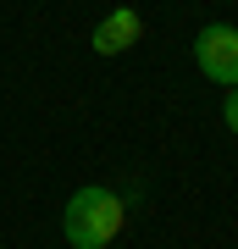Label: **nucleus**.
Wrapping results in <instances>:
<instances>
[{"mask_svg": "<svg viewBox=\"0 0 238 249\" xmlns=\"http://www.w3.org/2000/svg\"><path fill=\"white\" fill-rule=\"evenodd\" d=\"M122 222H128V205L116 199L106 183L78 188V194L67 199V211H61V232H67L72 249H106L116 232H122Z\"/></svg>", "mask_w": 238, "mask_h": 249, "instance_id": "nucleus-1", "label": "nucleus"}, {"mask_svg": "<svg viewBox=\"0 0 238 249\" xmlns=\"http://www.w3.org/2000/svg\"><path fill=\"white\" fill-rule=\"evenodd\" d=\"M194 67H200L211 83L238 89V28H233V22H211V28L194 34Z\"/></svg>", "mask_w": 238, "mask_h": 249, "instance_id": "nucleus-2", "label": "nucleus"}, {"mask_svg": "<svg viewBox=\"0 0 238 249\" xmlns=\"http://www.w3.org/2000/svg\"><path fill=\"white\" fill-rule=\"evenodd\" d=\"M144 39V17L133 6H116V11H106V17L94 22V34H89V45H94V55H122V50H133Z\"/></svg>", "mask_w": 238, "mask_h": 249, "instance_id": "nucleus-3", "label": "nucleus"}, {"mask_svg": "<svg viewBox=\"0 0 238 249\" xmlns=\"http://www.w3.org/2000/svg\"><path fill=\"white\" fill-rule=\"evenodd\" d=\"M221 116H227V127L238 133V89H227V100H221Z\"/></svg>", "mask_w": 238, "mask_h": 249, "instance_id": "nucleus-4", "label": "nucleus"}]
</instances>
